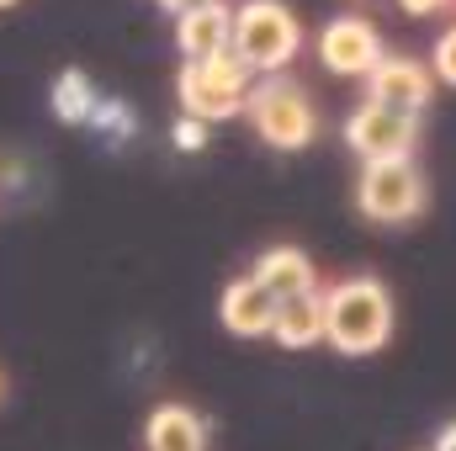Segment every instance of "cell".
<instances>
[{
  "instance_id": "cell-1",
  "label": "cell",
  "mask_w": 456,
  "mask_h": 451,
  "mask_svg": "<svg viewBox=\"0 0 456 451\" xmlns=\"http://www.w3.org/2000/svg\"><path fill=\"white\" fill-rule=\"evenodd\" d=\"M324 340L340 356H377L393 340V292L377 276H345L330 292H319Z\"/></svg>"
},
{
  "instance_id": "cell-2",
  "label": "cell",
  "mask_w": 456,
  "mask_h": 451,
  "mask_svg": "<svg viewBox=\"0 0 456 451\" xmlns=\"http://www.w3.org/2000/svg\"><path fill=\"white\" fill-rule=\"evenodd\" d=\"M228 53L249 75H281L303 53V21L281 0H244L228 21Z\"/></svg>"
},
{
  "instance_id": "cell-3",
  "label": "cell",
  "mask_w": 456,
  "mask_h": 451,
  "mask_svg": "<svg viewBox=\"0 0 456 451\" xmlns=\"http://www.w3.org/2000/svg\"><path fill=\"white\" fill-rule=\"evenodd\" d=\"M244 117H249V127H255L271 149H281V154H297V149H308V144L319 138L314 96H308L297 80H287V75H260V80H249Z\"/></svg>"
},
{
  "instance_id": "cell-4",
  "label": "cell",
  "mask_w": 456,
  "mask_h": 451,
  "mask_svg": "<svg viewBox=\"0 0 456 451\" xmlns=\"http://www.w3.org/2000/svg\"><path fill=\"white\" fill-rule=\"evenodd\" d=\"M425 202H430V192H425V176H419L414 154H403V160H366V170L355 181L361 218L398 228V224H414L425 213Z\"/></svg>"
},
{
  "instance_id": "cell-5",
  "label": "cell",
  "mask_w": 456,
  "mask_h": 451,
  "mask_svg": "<svg viewBox=\"0 0 456 451\" xmlns=\"http://www.w3.org/2000/svg\"><path fill=\"white\" fill-rule=\"evenodd\" d=\"M249 70L233 53H213V59H186L181 64V112L197 122H224V117L244 112L249 96Z\"/></svg>"
},
{
  "instance_id": "cell-6",
  "label": "cell",
  "mask_w": 456,
  "mask_h": 451,
  "mask_svg": "<svg viewBox=\"0 0 456 451\" xmlns=\"http://www.w3.org/2000/svg\"><path fill=\"white\" fill-rule=\"evenodd\" d=\"M345 144L361 160H403L419 144V117L414 112H393L382 102H361L350 122H345Z\"/></svg>"
},
{
  "instance_id": "cell-7",
  "label": "cell",
  "mask_w": 456,
  "mask_h": 451,
  "mask_svg": "<svg viewBox=\"0 0 456 451\" xmlns=\"http://www.w3.org/2000/svg\"><path fill=\"white\" fill-rule=\"evenodd\" d=\"M436 96V75L430 64L409 59V53H382L371 70H366V102H382L393 112H425Z\"/></svg>"
},
{
  "instance_id": "cell-8",
  "label": "cell",
  "mask_w": 456,
  "mask_h": 451,
  "mask_svg": "<svg viewBox=\"0 0 456 451\" xmlns=\"http://www.w3.org/2000/svg\"><path fill=\"white\" fill-rule=\"evenodd\" d=\"M382 32L366 21V16H335L324 21L319 32V64L330 75H345V80H366V70L382 59Z\"/></svg>"
},
{
  "instance_id": "cell-9",
  "label": "cell",
  "mask_w": 456,
  "mask_h": 451,
  "mask_svg": "<svg viewBox=\"0 0 456 451\" xmlns=\"http://www.w3.org/2000/svg\"><path fill=\"white\" fill-rule=\"evenodd\" d=\"M249 276H255L276 303L319 292V271H314V260H308L297 244H276V250H265V255L255 260V271H249Z\"/></svg>"
},
{
  "instance_id": "cell-10",
  "label": "cell",
  "mask_w": 456,
  "mask_h": 451,
  "mask_svg": "<svg viewBox=\"0 0 456 451\" xmlns=\"http://www.w3.org/2000/svg\"><path fill=\"white\" fill-rule=\"evenodd\" d=\"M224 330L239 340H260L271 335V319H276V298L255 282V276H239L224 287Z\"/></svg>"
},
{
  "instance_id": "cell-11",
  "label": "cell",
  "mask_w": 456,
  "mask_h": 451,
  "mask_svg": "<svg viewBox=\"0 0 456 451\" xmlns=\"http://www.w3.org/2000/svg\"><path fill=\"white\" fill-rule=\"evenodd\" d=\"M228 21H233V11H228L224 0L175 16V48H181V59H213V53H224L228 48Z\"/></svg>"
},
{
  "instance_id": "cell-12",
  "label": "cell",
  "mask_w": 456,
  "mask_h": 451,
  "mask_svg": "<svg viewBox=\"0 0 456 451\" xmlns=\"http://www.w3.org/2000/svg\"><path fill=\"white\" fill-rule=\"evenodd\" d=\"M271 340H276V345H287V350H314V345L324 340V308H319V292L276 303Z\"/></svg>"
},
{
  "instance_id": "cell-13",
  "label": "cell",
  "mask_w": 456,
  "mask_h": 451,
  "mask_svg": "<svg viewBox=\"0 0 456 451\" xmlns=\"http://www.w3.org/2000/svg\"><path fill=\"white\" fill-rule=\"evenodd\" d=\"M149 451H208V430L186 404H159L149 414Z\"/></svg>"
},
{
  "instance_id": "cell-14",
  "label": "cell",
  "mask_w": 456,
  "mask_h": 451,
  "mask_svg": "<svg viewBox=\"0 0 456 451\" xmlns=\"http://www.w3.org/2000/svg\"><path fill=\"white\" fill-rule=\"evenodd\" d=\"M53 107H59V117H69V122H80V117L96 112V96H91V86H86V75H64L59 80V91H53Z\"/></svg>"
},
{
  "instance_id": "cell-15",
  "label": "cell",
  "mask_w": 456,
  "mask_h": 451,
  "mask_svg": "<svg viewBox=\"0 0 456 451\" xmlns=\"http://www.w3.org/2000/svg\"><path fill=\"white\" fill-rule=\"evenodd\" d=\"M430 75L446 80V86H456V27H446V32L436 37V64H430Z\"/></svg>"
},
{
  "instance_id": "cell-16",
  "label": "cell",
  "mask_w": 456,
  "mask_h": 451,
  "mask_svg": "<svg viewBox=\"0 0 456 451\" xmlns=\"http://www.w3.org/2000/svg\"><path fill=\"white\" fill-rule=\"evenodd\" d=\"M175 144H181V149H202V144H208V122L181 117V122H175Z\"/></svg>"
},
{
  "instance_id": "cell-17",
  "label": "cell",
  "mask_w": 456,
  "mask_h": 451,
  "mask_svg": "<svg viewBox=\"0 0 456 451\" xmlns=\"http://www.w3.org/2000/svg\"><path fill=\"white\" fill-rule=\"evenodd\" d=\"M398 5H403L409 16H436V11H446L452 0H398Z\"/></svg>"
},
{
  "instance_id": "cell-18",
  "label": "cell",
  "mask_w": 456,
  "mask_h": 451,
  "mask_svg": "<svg viewBox=\"0 0 456 451\" xmlns=\"http://www.w3.org/2000/svg\"><path fill=\"white\" fill-rule=\"evenodd\" d=\"M170 16H186V11H197V5H213V0H159Z\"/></svg>"
},
{
  "instance_id": "cell-19",
  "label": "cell",
  "mask_w": 456,
  "mask_h": 451,
  "mask_svg": "<svg viewBox=\"0 0 456 451\" xmlns=\"http://www.w3.org/2000/svg\"><path fill=\"white\" fill-rule=\"evenodd\" d=\"M436 451H456V420L441 430V436H436Z\"/></svg>"
},
{
  "instance_id": "cell-20",
  "label": "cell",
  "mask_w": 456,
  "mask_h": 451,
  "mask_svg": "<svg viewBox=\"0 0 456 451\" xmlns=\"http://www.w3.org/2000/svg\"><path fill=\"white\" fill-rule=\"evenodd\" d=\"M5 5H16V0H0V11H5Z\"/></svg>"
},
{
  "instance_id": "cell-21",
  "label": "cell",
  "mask_w": 456,
  "mask_h": 451,
  "mask_svg": "<svg viewBox=\"0 0 456 451\" xmlns=\"http://www.w3.org/2000/svg\"><path fill=\"white\" fill-rule=\"evenodd\" d=\"M0 393H5V377H0Z\"/></svg>"
},
{
  "instance_id": "cell-22",
  "label": "cell",
  "mask_w": 456,
  "mask_h": 451,
  "mask_svg": "<svg viewBox=\"0 0 456 451\" xmlns=\"http://www.w3.org/2000/svg\"><path fill=\"white\" fill-rule=\"evenodd\" d=\"M452 5H456V0H452Z\"/></svg>"
}]
</instances>
